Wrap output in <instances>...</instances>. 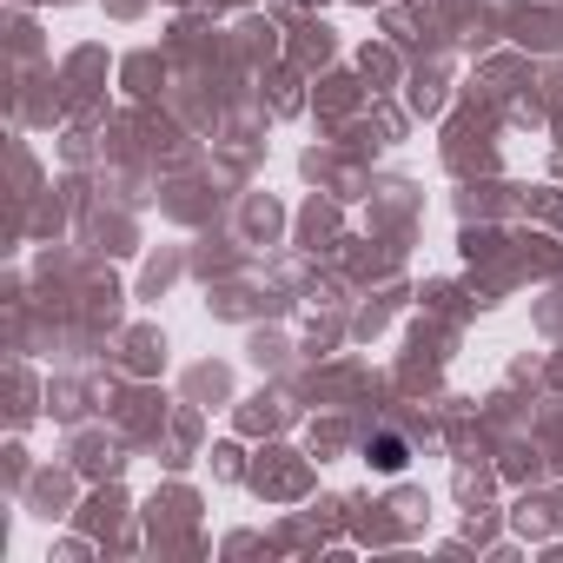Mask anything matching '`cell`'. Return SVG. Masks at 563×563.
Returning a JSON list of instances; mask_svg holds the SVG:
<instances>
[{
  "instance_id": "cell-1",
  "label": "cell",
  "mask_w": 563,
  "mask_h": 563,
  "mask_svg": "<svg viewBox=\"0 0 563 563\" xmlns=\"http://www.w3.org/2000/svg\"><path fill=\"white\" fill-rule=\"evenodd\" d=\"M372 457H378V471H398V464H405V444H398V438H378Z\"/></svg>"
}]
</instances>
